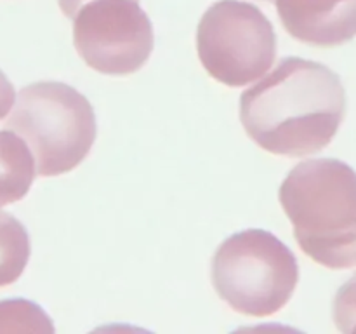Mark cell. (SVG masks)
I'll return each mask as SVG.
<instances>
[{"mask_svg": "<svg viewBox=\"0 0 356 334\" xmlns=\"http://www.w3.org/2000/svg\"><path fill=\"white\" fill-rule=\"evenodd\" d=\"M346 113V90L329 66L285 58L240 96V120L254 143L282 157L330 145Z\"/></svg>", "mask_w": 356, "mask_h": 334, "instance_id": "1", "label": "cell"}, {"mask_svg": "<svg viewBox=\"0 0 356 334\" xmlns=\"http://www.w3.org/2000/svg\"><path fill=\"white\" fill-rule=\"evenodd\" d=\"M280 204L299 247L332 270L356 267V170L337 159L298 164L280 186Z\"/></svg>", "mask_w": 356, "mask_h": 334, "instance_id": "2", "label": "cell"}, {"mask_svg": "<svg viewBox=\"0 0 356 334\" xmlns=\"http://www.w3.org/2000/svg\"><path fill=\"white\" fill-rule=\"evenodd\" d=\"M6 127L30 146L40 176L75 169L96 141V113L82 93L63 82H37L16 96Z\"/></svg>", "mask_w": 356, "mask_h": 334, "instance_id": "3", "label": "cell"}, {"mask_svg": "<svg viewBox=\"0 0 356 334\" xmlns=\"http://www.w3.org/2000/svg\"><path fill=\"white\" fill-rule=\"evenodd\" d=\"M212 285L222 301L249 317L280 312L296 291V254L271 232L259 228L233 233L216 250Z\"/></svg>", "mask_w": 356, "mask_h": 334, "instance_id": "4", "label": "cell"}, {"mask_svg": "<svg viewBox=\"0 0 356 334\" xmlns=\"http://www.w3.org/2000/svg\"><path fill=\"white\" fill-rule=\"evenodd\" d=\"M197 51L212 79L228 87H242L271 70L277 35L271 21L254 3L219 0L198 23Z\"/></svg>", "mask_w": 356, "mask_h": 334, "instance_id": "5", "label": "cell"}, {"mask_svg": "<svg viewBox=\"0 0 356 334\" xmlns=\"http://www.w3.org/2000/svg\"><path fill=\"white\" fill-rule=\"evenodd\" d=\"M80 58L104 75H131L149 59L153 24L138 0H90L73 17Z\"/></svg>", "mask_w": 356, "mask_h": 334, "instance_id": "6", "label": "cell"}, {"mask_svg": "<svg viewBox=\"0 0 356 334\" xmlns=\"http://www.w3.org/2000/svg\"><path fill=\"white\" fill-rule=\"evenodd\" d=\"M282 24L296 40L336 47L356 37V0H275Z\"/></svg>", "mask_w": 356, "mask_h": 334, "instance_id": "7", "label": "cell"}, {"mask_svg": "<svg viewBox=\"0 0 356 334\" xmlns=\"http://www.w3.org/2000/svg\"><path fill=\"white\" fill-rule=\"evenodd\" d=\"M37 174L26 141L10 131H0V207L26 197Z\"/></svg>", "mask_w": 356, "mask_h": 334, "instance_id": "8", "label": "cell"}, {"mask_svg": "<svg viewBox=\"0 0 356 334\" xmlns=\"http://www.w3.org/2000/svg\"><path fill=\"white\" fill-rule=\"evenodd\" d=\"M30 254V235L23 223L9 212H0V287L23 275Z\"/></svg>", "mask_w": 356, "mask_h": 334, "instance_id": "9", "label": "cell"}, {"mask_svg": "<svg viewBox=\"0 0 356 334\" xmlns=\"http://www.w3.org/2000/svg\"><path fill=\"white\" fill-rule=\"evenodd\" d=\"M0 333H54L51 317L28 299L0 301Z\"/></svg>", "mask_w": 356, "mask_h": 334, "instance_id": "10", "label": "cell"}, {"mask_svg": "<svg viewBox=\"0 0 356 334\" xmlns=\"http://www.w3.org/2000/svg\"><path fill=\"white\" fill-rule=\"evenodd\" d=\"M332 312L334 324L341 333H356V273L339 287Z\"/></svg>", "mask_w": 356, "mask_h": 334, "instance_id": "11", "label": "cell"}, {"mask_svg": "<svg viewBox=\"0 0 356 334\" xmlns=\"http://www.w3.org/2000/svg\"><path fill=\"white\" fill-rule=\"evenodd\" d=\"M14 100H16V90L10 80L7 79L6 73L0 70V118L6 117L13 108Z\"/></svg>", "mask_w": 356, "mask_h": 334, "instance_id": "12", "label": "cell"}, {"mask_svg": "<svg viewBox=\"0 0 356 334\" xmlns=\"http://www.w3.org/2000/svg\"><path fill=\"white\" fill-rule=\"evenodd\" d=\"M87 2H90V0H58L59 9L63 10V14H65L66 17H72V19L76 16L80 7Z\"/></svg>", "mask_w": 356, "mask_h": 334, "instance_id": "13", "label": "cell"}, {"mask_svg": "<svg viewBox=\"0 0 356 334\" xmlns=\"http://www.w3.org/2000/svg\"><path fill=\"white\" fill-rule=\"evenodd\" d=\"M263 2H275V0H263Z\"/></svg>", "mask_w": 356, "mask_h": 334, "instance_id": "14", "label": "cell"}]
</instances>
